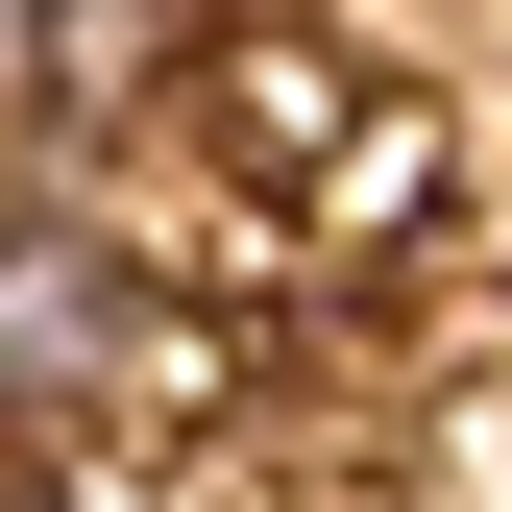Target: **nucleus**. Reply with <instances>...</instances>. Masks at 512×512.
Segmentation results:
<instances>
[{
	"mask_svg": "<svg viewBox=\"0 0 512 512\" xmlns=\"http://www.w3.org/2000/svg\"><path fill=\"white\" fill-rule=\"evenodd\" d=\"M25 512H74V488H25Z\"/></svg>",
	"mask_w": 512,
	"mask_h": 512,
	"instance_id": "7ed1b4c3",
	"label": "nucleus"
},
{
	"mask_svg": "<svg viewBox=\"0 0 512 512\" xmlns=\"http://www.w3.org/2000/svg\"><path fill=\"white\" fill-rule=\"evenodd\" d=\"M171 0H25V147H74V98H147Z\"/></svg>",
	"mask_w": 512,
	"mask_h": 512,
	"instance_id": "f03ea898",
	"label": "nucleus"
},
{
	"mask_svg": "<svg viewBox=\"0 0 512 512\" xmlns=\"http://www.w3.org/2000/svg\"><path fill=\"white\" fill-rule=\"evenodd\" d=\"M0 317H25V415H74L122 366V293L74 269V196H25V269H0Z\"/></svg>",
	"mask_w": 512,
	"mask_h": 512,
	"instance_id": "f257e3e1",
	"label": "nucleus"
}]
</instances>
